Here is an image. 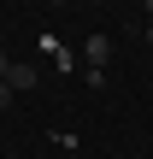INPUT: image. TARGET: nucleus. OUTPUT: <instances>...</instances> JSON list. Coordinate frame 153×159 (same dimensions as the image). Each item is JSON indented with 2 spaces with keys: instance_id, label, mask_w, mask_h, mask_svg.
Instances as JSON below:
<instances>
[{
  "instance_id": "obj_3",
  "label": "nucleus",
  "mask_w": 153,
  "mask_h": 159,
  "mask_svg": "<svg viewBox=\"0 0 153 159\" xmlns=\"http://www.w3.org/2000/svg\"><path fill=\"white\" fill-rule=\"evenodd\" d=\"M12 100H18V94H12V89H6V83H0V106H12Z\"/></svg>"
},
{
  "instance_id": "obj_1",
  "label": "nucleus",
  "mask_w": 153,
  "mask_h": 159,
  "mask_svg": "<svg viewBox=\"0 0 153 159\" xmlns=\"http://www.w3.org/2000/svg\"><path fill=\"white\" fill-rule=\"evenodd\" d=\"M106 59H112V35H88V41H83V65L106 77Z\"/></svg>"
},
{
  "instance_id": "obj_5",
  "label": "nucleus",
  "mask_w": 153,
  "mask_h": 159,
  "mask_svg": "<svg viewBox=\"0 0 153 159\" xmlns=\"http://www.w3.org/2000/svg\"><path fill=\"white\" fill-rule=\"evenodd\" d=\"M147 47H153V24H147Z\"/></svg>"
},
{
  "instance_id": "obj_2",
  "label": "nucleus",
  "mask_w": 153,
  "mask_h": 159,
  "mask_svg": "<svg viewBox=\"0 0 153 159\" xmlns=\"http://www.w3.org/2000/svg\"><path fill=\"white\" fill-rule=\"evenodd\" d=\"M35 83H41V71H35V65H12V71H6V89H12V94H29Z\"/></svg>"
},
{
  "instance_id": "obj_6",
  "label": "nucleus",
  "mask_w": 153,
  "mask_h": 159,
  "mask_svg": "<svg viewBox=\"0 0 153 159\" xmlns=\"http://www.w3.org/2000/svg\"><path fill=\"white\" fill-rule=\"evenodd\" d=\"M147 12H153V6H147Z\"/></svg>"
},
{
  "instance_id": "obj_4",
  "label": "nucleus",
  "mask_w": 153,
  "mask_h": 159,
  "mask_svg": "<svg viewBox=\"0 0 153 159\" xmlns=\"http://www.w3.org/2000/svg\"><path fill=\"white\" fill-rule=\"evenodd\" d=\"M6 71H12V59H6V53H0V83H6Z\"/></svg>"
}]
</instances>
